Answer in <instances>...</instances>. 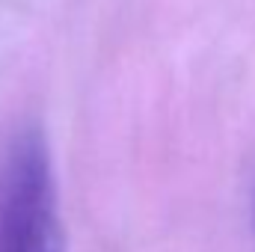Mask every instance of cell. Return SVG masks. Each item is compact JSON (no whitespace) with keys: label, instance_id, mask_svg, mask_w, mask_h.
Masks as SVG:
<instances>
[{"label":"cell","instance_id":"obj_1","mask_svg":"<svg viewBox=\"0 0 255 252\" xmlns=\"http://www.w3.org/2000/svg\"><path fill=\"white\" fill-rule=\"evenodd\" d=\"M0 252H60V220L48 151L21 139L0 172Z\"/></svg>","mask_w":255,"mask_h":252}]
</instances>
